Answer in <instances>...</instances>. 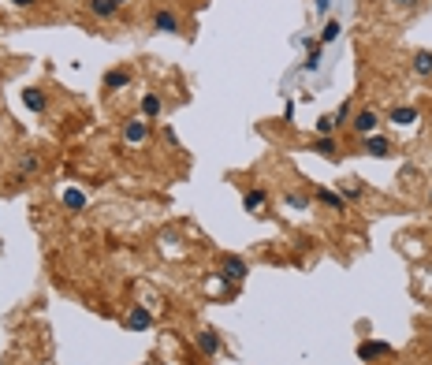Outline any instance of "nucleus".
<instances>
[{
	"mask_svg": "<svg viewBox=\"0 0 432 365\" xmlns=\"http://www.w3.org/2000/svg\"><path fill=\"white\" fill-rule=\"evenodd\" d=\"M216 272H220V280H228V284H242L250 268H246V261H242V257L228 254V257H220V265H216Z\"/></svg>",
	"mask_w": 432,
	"mask_h": 365,
	"instance_id": "obj_1",
	"label": "nucleus"
},
{
	"mask_svg": "<svg viewBox=\"0 0 432 365\" xmlns=\"http://www.w3.org/2000/svg\"><path fill=\"white\" fill-rule=\"evenodd\" d=\"M392 354H395V347H392V343H384V339H365V343H358V358H362V362L392 358Z\"/></svg>",
	"mask_w": 432,
	"mask_h": 365,
	"instance_id": "obj_2",
	"label": "nucleus"
},
{
	"mask_svg": "<svg viewBox=\"0 0 432 365\" xmlns=\"http://www.w3.org/2000/svg\"><path fill=\"white\" fill-rule=\"evenodd\" d=\"M194 343H198V350L205 354V358H216V354L224 350V339L216 336L213 328H201V332H194Z\"/></svg>",
	"mask_w": 432,
	"mask_h": 365,
	"instance_id": "obj_3",
	"label": "nucleus"
},
{
	"mask_svg": "<svg viewBox=\"0 0 432 365\" xmlns=\"http://www.w3.org/2000/svg\"><path fill=\"white\" fill-rule=\"evenodd\" d=\"M350 127H354V134H373L376 131V127H380V116H376L373 109H358V112H354L350 116Z\"/></svg>",
	"mask_w": 432,
	"mask_h": 365,
	"instance_id": "obj_4",
	"label": "nucleus"
},
{
	"mask_svg": "<svg viewBox=\"0 0 432 365\" xmlns=\"http://www.w3.org/2000/svg\"><path fill=\"white\" fill-rule=\"evenodd\" d=\"M309 153H321V157H328V160H339L343 157V149H339V142H336V134H328V138H313L309 142Z\"/></svg>",
	"mask_w": 432,
	"mask_h": 365,
	"instance_id": "obj_5",
	"label": "nucleus"
},
{
	"mask_svg": "<svg viewBox=\"0 0 432 365\" xmlns=\"http://www.w3.org/2000/svg\"><path fill=\"white\" fill-rule=\"evenodd\" d=\"M123 325H127V332H146L153 325V313H149L146 306H131V313L123 317Z\"/></svg>",
	"mask_w": 432,
	"mask_h": 365,
	"instance_id": "obj_6",
	"label": "nucleus"
},
{
	"mask_svg": "<svg viewBox=\"0 0 432 365\" xmlns=\"http://www.w3.org/2000/svg\"><path fill=\"white\" fill-rule=\"evenodd\" d=\"M313 198H317V201H321V205H324V209H336V212H343V209H347V198H343V194H339V190H328V187H317V190H313Z\"/></svg>",
	"mask_w": 432,
	"mask_h": 365,
	"instance_id": "obj_7",
	"label": "nucleus"
},
{
	"mask_svg": "<svg viewBox=\"0 0 432 365\" xmlns=\"http://www.w3.org/2000/svg\"><path fill=\"white\" fill-rule=\"evenodd\" d=\"M362 149L369 157H392V142L387 138H380V134H365L362 138Z\"/></svg>",
	"mask_w": 432,
	"mask_h": 365,
	"instance_id": "obj_8",
	"label": "nucleus"
},
{
	"mask_svg": "<svg viewBox=\"0 0 432 365\" xmlns=\"http://www.w3.org/2000/svg\"><path fill=\"white\" fill-rule=\"evenodd\" d=\"M153 30H160V34H179V19H176V12L160 8V12L153 15Z\"/></svg>",
	"mask_w": 432,
	"mask_h": 365,
	"instance_id": "obj_9",
	"label": "nucleus"
},
{
	"mask_svg": "<svg viewBox=\"0 0 432 365\" xmlns=\"http://www.w3.org/2000/svg\"><path fill=\"white\" fill-rule=\"evenodd\" d=\"M123 138H127L131 146H142L146 138H149V123H146V120H131V123L123 127Z\"/></svg>",
	"mask_w": 432,
	"mask_h": 365,
	"instance_id": "obj_10",
	"label": "nucleus"
},
{
	"mask_svg": "<svg viewBox=\"0 0 432 365\" xmlns=\"http://www.w3.org/2000/svg\"><path fill=\"white\" fill-rule=\"evenodd\" d=\"M123 86H131V71L127 68H116L105 75V90H123Z\"/></svg>",
	"mask_w": 432,
	"mask_h": 365,
	"instance_id": "obj_11",
	"label": "nucleus"
},
{
	"mask_svg": "<svg viewBox=\"0 0 432 365\" xmlns=\"http://www.w3.org/2000/svg\"><path fill=\"white\" fill-rule=\"evenodd\" d=\"M265 201H268V194H265L261 187H254V190H246V194H242V209H246V212H257Z\"/></svg>",
	"mask_w": 432,
	"mask_h": 365,
	"instance_id": "obj_12",
	"label": "nucleus"
},
{
	"mask_svg": "<svg viewBox=\"0 0 432 365\" xmlns=\"http://www.w3.org/2000/svg\"><path fill=\"white\" fill-rule=\"evenodd\" d=\"M160 112H164V101H160L157 93H146V98H142V116H146V120H157Z\"/></svg>",
	"mask_w": 432,
	"mask_h": 365,
	"instance_id": "obj_13",
	"label": "nucleus"
},
{
	"mask_svg": "<svg viewBox=\"0 0 432 365\" xmlns=\"http://www.w3.org/2000/svg\"><path fill=\"white\" fill-rule=\"evenodd\" d=\"M34 171H41V157L38 153H23V157H19V176H34Z\"/></svg>",
	"mask_w": 432,
	"mask_h": 365,
	"instance_id": "obj_14",
	"label": "nucleus"
},
{
	"mask_svg": "<svg viewBox=\"0 0 432 365\" xmlns=\"http://www.w3.org/2000/svg\"><path fill=\"white\" fill-rule=\"evenodd\" d=\"M417 120V109H410V104H399V109H392V123H399V127H410Z\"/></svg>",
	"mask_w": 432,
	"mask_h": 365,
	"instance_id": "obj_15",
	"label": "nucleus"
},
{
	"mask_svg": "<svg viewBox=\"0 0 432 365\" xmlns=\"http://www.w3.org/2000/svg\"><path fill=\"white\" fill-rule=\"evenodd\" d=\"M23 101H26V109H34V112H45V109H49V98H45L41 90H26Z\"/></svg>",
	"mask_w": 432,
	"mask_h": 365,
	"instance_id": "obj_16",
	"label": "nucleus"
},
{
	"mask_svg": "<svg viewBox=\"0 0 432 365\" xmlns=\"http://www.w3.org/2000/svg\"><path fill=\"white\" fill-rule=\"evenodd\" d=\"M90 12H93L97 19H112L116 12H120V8H116L112 0H90Z\"/></svg>",
	"mask_w": 432,
	"mask_h": 365,
	"instance_id": "obj_17",
	"label": "nucleus"
},
{
	"mask_svg": "<svg viewBox=\"0 0 432 365\" xmlns=\"http://www.w3.org/2000/svg\"><path fill=\"white\" fill-rule=\"evenodd\" d=\"M414 71L421 79H432V52H414Z\"/></svg>",
	"mask_w": 432,
	"mask_h": 365,
	"instance_id": "obj_18",
	"label": "nucleus"
},
{
	"mask_svg": "<svg viewBox=\"0 0 432 365\" xmlns=\"http://www.w3.org/2000/svg\"><path fill=\"white\" fill-rule=\"evenodd\" d=\"M284 201H287L291 209H309V194H302V190H287Z\"/></svg>",
	"mask_w": 432,
	"mask_h": 365,
	"instance_id": "obj_19",
	"label": "nucleus"
},
{
	"mask_svg": "<svg viewBox=\"0 0 432 365\" xmlns=\"http://www.w3.org/2000/svg\"><path fill=\"white\" fill-rule=\"evenodd\" d=\"M343 34V26L336 23V19H332V23H324V30H321V45H332V41H336Z\"/></svg>",
	"mask_w": 432,
	"mask_h": 365,
	"instance_id": "obj_20",
	"label": "nucleus"
},
{
	"mask_svg": "<svg viewBox=\"0 0 432 365\" xmlns=\"http://www.w3.org/2000/svg\"><path fill=\"white\" fill-rule=\"evenodd\" d=\"M63 205L68 209H86V194L82 190H63Z\"/></svg>",
	"mask_w": 432,
	"mask_h": 365,
	"instance_id": "obj_21",
	"label": "nucleus"
},
{
	"mask_svg": "<svg viewBox=\"0 0 432 365\" xmlns=\"http://www.w3.org/2000/svg\"><path fill=\"white\" fill-rule=\"evenodd\" d=\"M336 131H339V127H336V116H321V120H317V134L328 138V134H336Z\"/></svg>",
	"mask_w": 432,
	"mask_h": 365,
	"instance_id": "obj_22",
	"label": "nucleus"
},
{
	"mask_svg": "<svg viewBox=\"0 0 432 365\" xmlns=\"http://www.w3.org/2000/svg\"><path fill=\"white\" fill-rule=\"evenodd\" d=\"M339 194H343V198H347V201H358V198L365 194V190L358 187V182H343V190H339Z\"/></svg>",
	"mask_w": 432,
	"mask_h": 365,
	"instance_id": "obj_23",
	"label": "nucleus"
},
{
	"mask_svg": "<svg viewBox=\"0 0 432 365\" xmlns=\"http://www.w3.org/2000/svg\"><path fill=\"white\" fill-rule=\"evenodd\" d=\"M417 4H421V0H392V8H399V12H414Z\"/></svg>",
	"mask_w": 432,
	"mask_h": 365,
	"instance_id": "obj_24",
	"label": "nucleus"
},
{
	"mask_svg": "<svg viewBox=\"0 0 432 365\" xmlns=\"http://www.w3.org/2000/svg\"><path fill=\"white\" fill-rule=\"evenodd\" d=\"M12 4H15V8H34L38 0H12Z\"/></svg>",
	"mask_w": 432,
	"mask_h": 365,
	"instance_id": "obj_25",
	"label": "nucleus"
},
{
	"mask_svg": "<svg viewBox=\"0 0 432 365\" xmlns=\"http://www.w3.org/2000/svg\"><path fill=\"white\" fill-rule=\"evenodd\" d=\"M112 4H116V8H123V4H127V0H112Z\"/></svg>",
	"mask_w": 432,
	"mask_h": 365,
	"instance_id": "obj_26",
	"label": "nucleus"
},
{
	"mask_svg": "<svg viewBox=\"0 0 432 365\" xmlns=\"http://www.w3.org/2000/svg\"><path fill=\"white\" fill-rule=\"evenodd\" d=\"M429 205H432V190H429Z\"/></svg>",
	"mask_w": 432,
	"mask_h": 365,
	"instance_id": "obj_27",
	"label": "nucleus"
},
{
	"mask_svg": "<svg viewBox=\"0 0 432 365\" xmlns=\"http://www.w3.org/2000/svg\"><path fill=\"white\" fill-rule=\"evenodd\" d=\"M142 365H157V362H142Z\"/></svg>",
	"mask_w": 432,
	"mask_h": 365,
	"instance_id": "obj_28",
	"label": "nucleus"
}]
</instances>
